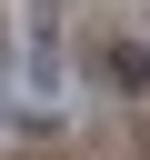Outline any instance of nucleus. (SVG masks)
<instances>
[{
    "label": "nucleus",
    "instance_id": "f257e3e1",
    "mask_svg": "<svg viewBox=\"0 0 150 160\" xmlns=\"http://www.w3.org/2000/svg\"><path fill=\"white\" fill-rule=\"evenodd\" d=\"M110 80L120 90H150V50H110Z\"/></svg>",
    "mask_w": 150,
    "mask_h": 160
}]
</instances>
